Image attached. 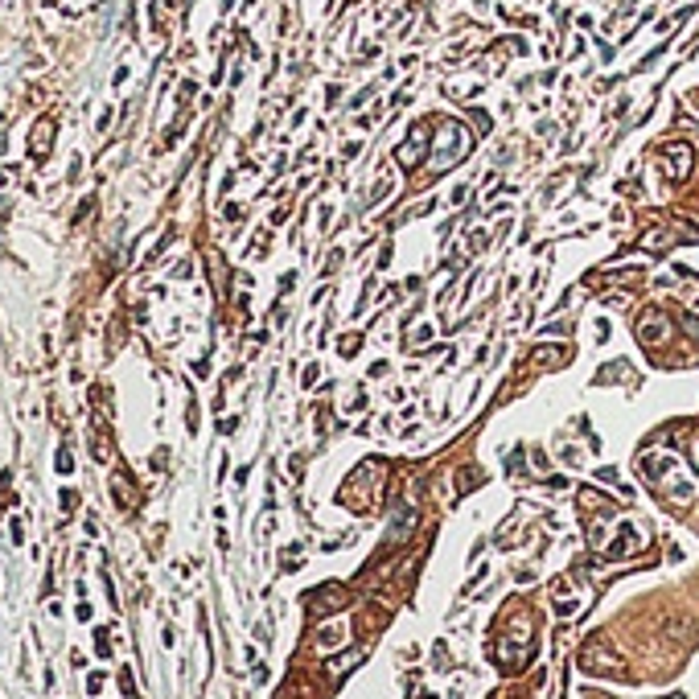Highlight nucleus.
Wrapping results in <instances>:
<instances>
[{"instance_id":"obj_1","label":"nucleus","mask_w":699,"mask_h":699,"mask_svg":"<svg viewBox=\"0 0 699 699\" xmlns=\"http://www.w3.org/2000/svg\"><path fill=\"white\" fill-rule=\"evenodd\" d=\"M638 469H642V478L650 481L654 489H662L675 506H687V502L696 498V485L683 478V469H679V461H675L670 453H646V457L638 461Z\"/></svg>"},{"instance_id":"obj_2","label":"nucleus","mask_w":699,"mask_h":699,"mask_svg":"<svg viewBox=\"0 0 699 699\" xmlns=\"http://www.w3.org/2000/svg\"><path fill=\"white\" fill-rule=\"evenodd\" d=\"M437 161H432V169H448V165H457L465 152H469V132L461 128V124H453V120H444L440 124V140H437Z\"/></svg>"},{"instance_id":"obj_3","label":"nucleus","mask_w":699,"mask_h":699,"mask_svg":"<svg viewBox=\"0 0 699 699\" xmlns=\"http://www.w3.org/2000/svg\"><path fill=\"white\" fill-rule=\"evenodd\" d=\"M580 666H584L588 675H621V658L609 650V642H605V638H588V642H584V650H580Z\"/></svg>"},{"instance_id":"obj_4","label":"nucleus","mask_w":699,"mask_h":699,"mask_svg":"<svg viewBox=\"0 0 699 699\" xmlns=\"http://www.w3.org/2000/svg\"><path fill=\"white\" fill-rule=\"evenodd\" d=\"M638 338H642L646 346H654L658 338H670V321H666L658 308H646V313L638 317Z\"/></svg>"},{"instance_id":"obj_5","label":"nucleus","mask_w":699,"mask_h":699,"mask_svg":"<svg viewBox=\"0 0 699 699\" xmlns=\"http://www.w3.org/2000/svg\"><path fill=\"white\" fill-rule=\"evenodd\" d=\"M662 157L670 161V177H675V181H683V177L691 173V157H696V152H691V144L675 140V144H666V148H662Z\"/></svg>"},{"instance_id":"obj_6","label":"nucleus","mask_w":699,"mask_h":699,"mask_svg":"<svg viewBox=\"0 0 699 699\" xmlns=\"http://www.w3.org/2000/svg\"><path fill=\"white\" fill-rule=\"evenodd\" d=\"M420 157H424V128H416V132H411V140H407V144H403V148L395 152V161H399L403 169H411V165H416Z\"/></svg>"},{"instance_id":"obj_7","label":"nucleus","mask_w":699,"mask_h":699,"mask_svg":"<svg viewBox=\"0 0 699 699\" xmlns=\"http://www.w3.org/2000/svg\"><path fill=\"white\" fill-rule=\"evenodd\" d=\"M342 605H346V592H342L338 584H325V588H317V597H313V613L342 609Z\"/></svg>"},{"instance_id":"obj_8","label":"nucleus","mask_w":699,"mask_h":699,"mask_svg":"<svg viewBox=\"0 0 699 699\" xmlns=\"http://www.w3.org/2000/svg\"><path fill=\"white\" fill-rule=\"evenodd\" d=\"M642 243H646V247H650V251H666V247H670V243H675V239H670V235H666V230H650V235H646V239H642Z\"/></svg>"},{"instance_id":"obj_9","label":"nucleus","mask_w":699,"mask_h":699,"mask_svg":"<svg viewBox=\"0 0 699 699\" xmlns=\"http://www.w3.org/2000/svg\"><path fill=\"white\" fill-rule=\"evenodd\" d=\"M358 658H362V650H350V654H342L338 662H329V675H346V670L354 666V662H358Z\"/></svg>"},{"instance_id":"obj_10","label":"nucleus","mask_w":699,"mask_h":699,"mask_svg":"<svg viewBox=\"0 0 699 699\" xmlns=\"http://www.w3.org/2000/svg\"><path fill=\"white\" fill-rule=\"evenodd\" d=\"M691 461H696V469H699V437L691 440Z\"/></svg>"}]
</instances>
